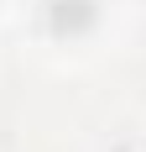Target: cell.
I'll return each mask as SVG.
<instances>
[{"instance_id": "1", "label": "cell", "mask_w": 146, "mask_h": 152, "mask_svg": "<svg viewBox=\"0 0 146 152\" xmlns=\"http://www.w3.org/2000/svg\"><path fill=\"white\" fill-rule=\"evenodd\" d=\"M94 16H99L94 0H47V21H52L58 37H78V31H89Z\"/></svg>"}]
</instances>
